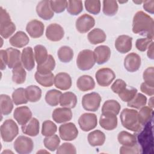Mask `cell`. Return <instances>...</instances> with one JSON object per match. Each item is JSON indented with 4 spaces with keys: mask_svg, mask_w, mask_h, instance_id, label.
Here are the masks:
<instances>
[{
    "mask_svg": "<svg viewBox=\"0 0 154 154\" xmlns=\"http://www.w3.org/2000/svg\"><path fill=\"white\" fill-rule=\"evenodd\" d=\"M119 8L117 1L112 0H104L103 1V13L108 16L115 15Z\"/></svg>",
    "mask_w": 154,
    "mask_h": 154,
    "instance_id": "38",
    "label": "cell"
},
{
    "mask_svg": "<svg viewBox=\"0 0 154 154\" xmlns=\"http://www.w3.org/2000/svg\"><path fill=\"white\" fill-rule=\"evenodd\" d=\"M137 93V89L134 87H131L128 88L126 87L118 94L120 99L122 100V101L128 102L134 98V97L135 96Z\"/></svg>",
    "mask_w": 154,
    "mask_h": 154,
    "instance_id": "48",
    "label": "cell"
},
{
    "mask_svg": "<svg viewBox=\"0 0 154 154\" xmlns=\"http://www.w3.org/2000/svg\"><path fill=\"white\" fill-rule=\"evenodd\" d=\"M126 87H127V85H126V83L125 82V81L121 79H117L112 84L111 88L114 93L119 94L124 89H125Z\"/></svg>",
    "mask_w": 154,
    "mask_h": 154,
    "instance_id": "54",
    "label": "cell"
},
{
    "mask_svg": "<svg viewBox=\"0 0 154 154\" xmlns=\"http://www.w3.org/2000/svg\"><path fill=\"white\" fill-rule=\"evenodd\" d=\"M147 103V97L142 93H137L134 98L128 102V106L135 109H140Z\"/></svg>",
    "mask_w": 154,
    "mask_h": 154,
    "instance_id": "44",
    "label": "cell"
},
{
    "mask_svg": "<svg viewBox=\"0 0 154 154\" xmlns=\"http://www.w3.org/2000/svg\"><path fill=\"white\" fill-rule=\"evenodd\" d=\"M43 143L45 147L47 149L54 152L59 147L60 139L57 135L54 134L51 136L46 137L43 140Z\"/></svg>",
    "mask_w": 154,
    "mask_h": 154,
    "instance_id": "43",
    "label": "cell"
},
{
    "mask_svg": "<svg viewBox=\"0 0 154 154\" xmlns=\"http://www.w3.org/2000/svg\"><path fill=\"white\" fill-rule=\"evenodd\" d=\"M67 1H50L51 7L53 11L56 13L63 12L67 7Z\"/></svg>",
    "mask_w": 154,
    "mask_h": 154,
    "instance_id": "49",
    "label": "cell"
},
{
    "mask_svg": "<svg viewBox=\"0 0 154 154\" xmlns=\"http://www.w3.org/2000/svg\"><path fill=\"white\" fill-rule=\"evenodd\" d=\"M148 50L147 52V55L149 58L153 60V42H152L149 46H148Z\"/></svg>",
    "mask_w": 154,
    "mask_h": 154,
    "instance_id": "58",
    "label": "cell"
},
{
    "mask_svg": "<svg viewBox=\"0 0 154 154\" xmlns=\"http://www.w3.org/2000/svg\"><path fill=\"white\" fill-rule=\"evenodd\" d=\"M95 78L100 86L108 87L114 80L116 74L109 68H101L96 72Z\"/></svg>",
    "mask_w": 154,
    "mask_h": 154,
    "instance_id": "8",
    "label": "cell"
},
{
    "mask_svg": "<svg viewBox=\"0 0 154 154\" xmlns=\"http://www.w3.org/2000/svg\"><path fill=\"white\" fill-rule=\"evenodd\" d=\"M12 100L16 105L26 104L28 100L25 96V89L23 88H18L16 89L12 93Z\"/></svg>",
    "mask_w": 154,
    "mask_h": 154,
    "instance_id": "45",
    "label": "cell"
},
{
    "mask_svg": "<svg viewBox=\"0 0 154 154\" xmlns=\"http://www.w3.org/2000/svg\"><path fill=\"white\" fill-rule=\"evenodd\" d=\"M72 84V78L67 73L60 72L54 77V85L60 90H69L71 87Z\"/></svg>",
    "mask_w": 154,
    "mask_h": 154,
    "instance_id": "21",
    "label": "cell"
},
{
    "mask_svg": "<svg viewBox=\"0 0 154 154\" xmlns=\"http://www.w3.org/2000/svg\"><path fill=\"white\" fill-rule=\"evenodd\" d=\"M132 32L153 39L154 34L153 18L143 11H137L133 18Z\"/></svg>",
    "mask_w": 154,
    "mask_h": 154,
    "instance_id": "1",
    "label": "cell"
},
{
    "mask_svg": "<svg viewBox=\"0 0 154 154\" xmlns=\"http://www.w3.org/2000/svg\"><path fill=\"white\" fill-rule=\"evenodd\" d=\"M95 25V20L93 17L84 14L80 16L76 20L75 26L77 31L80 33H86L90 31Z\"/></svg>",
    "mask_w": 154,
    "mask_h": 154,
    "instance_id": "11",
    "label": "cell"
},
{
    "mask_svg": "<svg viewBox=\"0 0 154 154\" xmlns=\"http://www.w3.org/2000/svg\"><path fill=\"white\" fill-rule=\"evenodd\" d=\"M34 58L37 65L44 63L48 57V51L46 48L41 45H36L34 48Z\"/></svg>",
    "mask_w": 154,
    "mask_h": 154,
    "instance_id": "40",
    "label": "cell"
},
{
    "mask_svg": "<svg viewBox=\"0 0 154 154\" xmlns=\"http://www.w3.org/2000/svg\"><path fill=\"white\" fill-rule=\"evenodd\" d=\"M1 136L5 142H11L19 134V128L16 123L12 119L4 122L0 128Z\"/></svg>",
    "mask_w": 154,
    "mask_h": 154,
    "instance_id": "4",
    "label": "cell"
},
{
    "mask_svg": "<svg viewBox=\"0 0 154 154\" xmlns=\"http://www.w3.org/2000/svg\"><path fill=\"white\" fill-rule=\"evenodd\" d=\"M77 103V97L76 94L71 91L63 93L60 99V104L62 107L73 108Z\"/></svg>",
    "mask_w": 154,
    "mask_h": 154,
    "instance_id": "28",
    "label": "cell"
},
{
    "mask_svg": "<svg viewBox=\"0 0 154 154\" xmlns=\"http://www.w3.org/2000/svg\"><path fill=\"white\" fill-rule=\"evenodd\" d=\"M117 140L119 143L125 146H133L137 144L136 137L127 131H121L119 133Z\"/></svg>",
    "mask_w": 154,
    "mask_h": 154,
    "instance_id": "31",
    "label": "cell"
},
{
    "mask_svg": "<svg viewBox=\"0 0 154 154\" xmlns=\"http://www.w3.org/2000/svg\"><path fill=\"white\" fill-rule=\"evenodd\" d=\"M40 124L36 118H31L26 124L22 126V131L31 137H35L39 133Z\"/></svg>",
    "mask_w": 154,
    "mask_h": 154,
    "instance_id": "25",
    "label": "cell"
},
{
    "mask_svg": "<svg viewBox=\"0 0 154 154\" xmlns=\"http://www.w3.org/2000/svg\"><path fill=\"white\" fill-rule=\"evenodd\" d=\"M61 94V92L58 90H50L46 93L45 101L51 106H57L60 103V99Z\"/></svg>",
    "mask_w": 154,
    "mask_h": 154,
    "instance_id": "36",
    "label": "cell"
},
{
    "mask_svg": "<svg viewBox=\"0 0 154 154\" xmlns=\"http://www.w3.org/2000/svg\"><path fill=\"white\" fill-rule=\"evenodd\" d=\"M101 100L102 98L99 93L96 92L87 93L82 97V106L86 111L95 112L99 108Z\"/></svg>",
    "mask_w": 154,
    "mask_h": 154,
    "instance_id": "6",
    "label": "cell"
},
{
    "mask_svg": "<svg viewBox=\"0 0 154 154\" xmlns=\"http://www.w3.org/2000/svg\"><path fill=\"white\" fill-rule=\"evenodd\" d=\"M105 135L100 130H94L90 132L87 139L88 143L93 147L102 146L105 141Z\"/></svg>",
    "mask_w": 154,
    "mask_h": 154,
    "instance_id": "27",
    "label": "cell"
},
{
    "mask_svg": "<svg viewBox=\"0 0 154 154\" xmlns=\"http://www.w3.org/2000/svg\"><path fill=\"white\" fill-rule=\"evenodd\" d=\"M76 153V150L75 147L70 143H64L60 146H59L57 149V154H62V153L75 154Z\"/></svg>",
    "mask_w": 154,
    "mask_h": 154,
    "instance_id": "50",
    "label": "cell"
},
{
    "mask_svg": "<svg viewBox=\"0 0 154 154\" xmlns=\"http://www.w3.org/2000/svg\"><path fill=\"white\" fill-rule=\"evenodd\" d=\"M87 37L90 43L97 45L104 42L106 40V35L102 29L100 28H94L88 34Z\"/></svg>",
    "mask_w": 154,
    "mask_h": 154,
    "instance_id": "30",
    "label": "cell"
},
{
    "mask_svg": "<svg viewBox=\"0 0 154 154\" xmlns=\"http://www.w3.org/2000/svg\"><path fill=\"white\" fill-rule=\"evenodd\" d=\"M142 148L138 146L137 144L133 146H123L120 148V154H126V153H133L138 154L142 152Z\"/></svg>",
    "mask_w": 154,
    "mask_h": 154,
    "instance_id": "53",
    "label": "cell"
},
{
    "mask_svg": "<svg viewBox=\"0 0 154 154\" xmlns=\"http://www.w3.org/2000/svg\"><path fill=\"white\" fill-rule=\"evenodd\" d=\"M121 106L120 103L115 100H108L104 102L102 107V112H110L118 115L120 111Z\"/></svg>",
    "mask_w": 154,
    "mask_h": 154,
    "instance_id": "42",
    "label": "cell"
},
{
    "mask_svg": "<svg viewBox=\"0 0 154 154\" xmlns=\"http://www.w3.org/2000/svg\"><path fill=\"white\" fill-rule=\"evenodd\" d=\"M21 62L23 67L28 71L32 70L35 66V58L31 47L23 49L21 53Z\"/></svg>",
    "mask_w": 154,
    "mask_h": 154,
    "instance_id": "19",
    "label": "cell"
},
{
    "mask_svg": "<svg viewBox=\"0 0 154 154\" xmlns=\"http://www.w3.org/2000/svg\"><path fill=\"white\" fill-rule=\"evenodd\" d=\"M140 90L143 93L148 96H152L154 94V87L151 86L144 82L141 83L140 86Z\"/></svg>",
    "mask_w": 154,
    "mask_h": 154,
    "instance_id": "55",
    "label": "cell"
},
{
    "mask_svg": "<svg viewBox=\"0 0 154 154\" xmlns=\"http://www.w3.org/2000/svg\"><path fill=\"white\" fill-rule=\"evenodd\" d=\"M55 61L51 55H49L47 60L41 64L37 65V72L40 74H48L54 69Z\"/></svg>",
    "mask_w": 154,
    "mask_h": 154,
    "instance_id": "33",
    "label": "cell"
},
{
    "mask_svg": "<svg viewBox=\"0 0 154 154\" xmlns=\"http://www.w3.org/2000/svg\"><path fill=\"white\" fill-rule=\"evenodd\" d=\"M59 60L63 63H69L73 57V51L67 46H63L59 48L57 52Z\"/></svg>",
    "mask_w": 154,
    "mask_h": 154,
    "instance_id": "37",
    "label": "cell"
},
{
    "mask_svg": "<svg viewBox=\"0 0 154 154\" xmlns=\"http://www.w3.org/2000/svg\"><path fill=\"white\" fill-rule=\"evenodd\" d=\"M25 94L28 101L36 102L42 97V90L37 85H31L28 86L25 89Z\"/></svg>",
    "mask_w": 154,
    "mask_h": 154,
    "instance_id": "29",
    "label": "cell"
},
{
    "mask_svg": "<svg viewBox=\"0 0 154 154\" xmlns=\"http://www.w3.org/2000/svg\"><path fill=\"white\" fill-rule=\"evenodd\" d=\"M5 51L7 56V66L9 69H13L15 66L22 64L21 53L19 50L8 48Z\"/></svg>",
    "mask_w": 154,
    "mask_h": 154,
    "instance_id": "23",
    "label": "cell"
},
{
    "mask_svg": "<svg viewBox=\"0 0 154 154\" xmlns=\"http://www.w3.org/2000/svg\"><path fill=\"white\" fill-rule=\"evenodd\" d=\"M84 5L86 10L91 14H98L100 11V1L99 0L85 1Z\"/></svg>",
    "mask_w": 154,
    "mask_h": 154,
    "instance_id": "47",
    "label": "cell"
},
{
    "mask_svg": "<svg viewBox=\"0 0 154 154\" xmlns=\"http://www.w3.org/2000/svg\"><path fill=\"white\" fill-rule=\"evenodd\" d=\"M35 81L45 87H50L54 84V75L51 72L48 74H40L36 72L34 75Z\"/></svg>",
    "mask_w": 154,
    "mask_h": 154,
    "instance_id": "35",
    "label": "cell"
},
{
    "mask_svg": "<svg viewBox=\"0 0 154 154\" xmlns=\"http://www.w3.org/2000/svg\"><path fill=\"white\" fill-rule=\"evenodd\" d=\"M120 118L122 125L126 129L135 132L141 130L143 126L139 121L138 111L135 109H123L120 113Z\"/></svg>",
    "mask_w": 154,
    "mask_h": 154,
    "instance_id": "2",
    "label": "cell"
},
{
    "mask_svg": "<svg viewBox=\"0 0 154 154\" xmlns=\"http://www.w3.org/2000/svg\"><path fill=\"white\" fill-rule=\"evenodd\" d=\"M76 86L79 90L87 91L94 89L95 82L91 76L84 75L78 78L76 81Z\"/></svg>",
    "mask_w": 154,
    "mask_h": 154,
    "instance_id": "26",
    "label": "cell"
},
{
    "mask_svg": "<svg viewBox=\"0 0 154 154\" xmlns=\"http://www.w3.org/2000/svg\"><path fill=\"white\" fill-rule=\"evenodd\" d=\"M0 34L6 39L14 32L16 28L8 12L2 7H0Z\"/></svg>",
    "mask_w": 154,
    "mask_h": 154,
    "instance_id": "3",
    "label": "cell"
},
{
    "mask_svg": "<svg viewBox=\"0 0 154 154\" xmlns=\"http://www.w3.org/2000/svg\"><path fill=\"white\" fill-rule=\"evenodd\" d=\"M13 117L20 125L26 124L32 117V112L26 106L17 107L13 113Z\"/></svg>",
    "mask_w": 154,
    "mask_h": 154,
    "instance_id": "17",
    "label": "cell"
},
{
    "mask_svg": "<svg viewBox=\"0 0 154 154\" xmlns=\"http://www.w3.org/2000/svg\"><path fill=\"white\" fill-rule=\"evenodd\" d=\"M29 42V37L25 32L22 31L16 32L9 40V43L11 46L19 48L25 46L28 44Z\"/></svg>",
    "mask_w": 154,
    "mask_h": 154,
    "instance_id": "24",
    "label": "cell"
},
{
    "mask_svg": "<svg viewBox=\"0 0 154 154\" xmlns=\"http://www.w3.org/2000/svg\"><path fill=\"white\" fill-rule=\"evenodd\" d=\"M143 2V8L144 10L153 14L154 13V1H144Z\"/></svg>",
    "mask_w": 154,
    "mask_h": 154,
    "instance_id": "56",
    "label": "cell"
},
{
    "mask_svg": "<svg viewBox=\"0 0 154 154\" xmlns=\"http://www.w3.org/2000/svg\"><path fill=\"white\" fill-rule=\"evenodd\" d=\"M13 147L17 153L26 154L32 152L34 143L31 138L23 136H19L14 142Z\"/></svg>",
    "mask_w": 154,
    "mask_h": 154,
    "instance_id": "7",
    "label": "cell"
},
{
    "mask_svg": "<svg viewBox=\"0 0 154 154\" xmlns=\"http://www.w3.org/2000/svg\"><path fill=\"white\" fill-rule=\"evenodd\" d=\"M132 38L127 35H119L115 41V48L121 54L129 52L132 49Z\"/></svg>",
    "mask_w": 154,
    "mask_h": 154,
    "instance_id": "20",
    "label": "cell"
},
{
    "mask_svg": "<svg viewBox=\"0 0 154 154\" xmlns=\"http://www.w3.org/2000/svg\"><path fill=\"white\" fill-rule=\"evenodd\" d=\"M73 114L70 108L62 107L55 109L52 114V117L57 123H63L70 121L72 119Z\"/></svg>",
    "mask_w": 154,
    "mask_h": 154,
    "instance_id": "16",
    "label": "cell"
},
{
    "mask_svg": "<svg viewBox=\"0 0 154 154\" xmlns=\"http://www.w3.org/2000/svg\"><path fill=\"white\" fill-rule=\"evenodd\" d=\"M117 115L110 112H103L99 119L100 126L107 131H112L117 126Z\"/></svg>",
    "mask_w": 154,
    "mask_h": 154,
    "instance_id": "12",
    "label": "cell"
},
{
    "mask_svg": "<svg viewBox=\"0 0 154 154\" xmlns=\"http://www.w3.org/2000/svg\"><path fill=\"white\" fill-rule=\"evenodd\" d=\"M139 121L142 126L146 125L152 119L153 116V108L144 106L140 108L139 112H138Z\"/></svg>",
    "mask_w": 154,
    "mask_h": 154,
    "instance_id": "39",
    "label": "cell"
},
{
    "mask_svg": "<svg viewBox=\"0 0 154 154\" xmlns=\"http://www.w3.org/2000/svg\"><path fill=\"white\" fill-rule=\"evenodd\" d=\"M67 12L73 16H76L79 14L82 11L83 5L82 1H67Z\"/></svg>",
    "mask_w": 154,
    "mask_h": 154,
    "instance_id": "41",
    "label": "cell"
},
{
    "mask_svg": "<svg viewBox=\"0 0 154 154\" xmlns=\"http://www.w3.org/2000/svg\"><path fill=\"white\" fill-rule=\"evenodd\" d=\"M45 26L40 20H32L26 26V31L29 36L34 38H39L43 34Z\"/></svg>",
    "mask_w": 154,
    "mask_h": 154,
    "instance_id": "15",
    "label": "cell"
},
{
    "mask_svg": "<svg viewBox=\"0 0 154 154\" xmlns=\"http://www.w3.org/2000/svg\"><path fill=\"white\" fill-rule=\"evenodd\" d=\"M141 57L136 53L128 54L124 59L125 68L129 72L137 71L141 66Z\"/></svg>",
    "mask_w": 154,
    "mask_h": 154,
    "instance_id": "14",
    "label": "cell"
},
{
    "mask_svg": "<svg viewBox=\"0 0 154 154\" xmlns=\"http://www.w3.org/2000/svg\"><path fill=\"white\" fill-rule=\"evenodd\" d=\"M46 37L52 42H58L61 40L64 35L63 28L58 23H51L46 29Z\"/></svg>",
    "mask_w": 154,
    "mask_h": 154,
    "instance_id": "13",
    "label": "cell"
},
{
    "mask_svg": "<svg viewBox=\"0 0 154 154\" xmlns=\"http://www.w3.org/2000/svg\"><path fill=\"white\" fill-rule=\"evenodd\" d=\"M0 55H1V69L4 70L7 65V52L5 50L1 49L0 51Z\"/></svg>",
    "mask_w": 154,
    "mask_h": 154,
    "instance_id": "57",
    "label": "cell"
},
{
    "mask_svg": "<svg viewBox=\"0 0 154 154\" xmlns=\"http://www.w3.org/2000/svg\"><path fill=\"white\" fill-rule=\"evenodd\" d=\"M96 63L94 52L90 49H84L80 51L76 58V65L81 70L91 69Z\"/></svg>",
    "mask_w": 154,
    "mask_h": 154,
    "instance_id": "5",
    "label": "cell"
},
{
    "mask_svg": "<svg viewBox=\"0 0 154 154\" xmlns=\"http://www.w3.org/2000/svg\"><path fill=\"white\" fill-rule=\"evenodd\" d=\"M154 69L153 67H147L143 72V78L144 82L154 87V77H153Z\"/></svg>",
    "mask_w": 154,
    "mask_h": 154,
    "instance_id": "51",
    "label": "cell"
},
{
    "mask_svg": "<svg viewBox=\"0 0 154 154\" xmlns=\"http://www.w3.org/2000/svg\"><path fill=\"white\" fill-rule=\"evenodd\" d=\"M78 124L79 128L83 131H90L97 126V116L93 113H84L79 117L78 119Z\"/></svg>",
    "mask_w": 154,
    "mask_h": 154,
    "instance_id": "10",
    "label": "cell"
},
{
    "mask_svg": "<svg viewBox=\"0 0 154 154\" xmlns=\"http://www.w3.org/2000/svg\"><path fill=\"white\" fill-rule=\"evenodd\" d=\"M36 12L37 15L42 19L48 20L54 17V11H52L50 1L43 0L40 1L36 6Z\"/></svg>",
    "mask_w": 154,
    "mask_h": 154,
    "instance_id": "18",
    "label": "cell"
},
{
    "mask_svg": "<svg viewBox=\"0 0 154 154\" xmlns=\"http://www.w3.org/2000/svg\"><path fill=\"white\" fill-rule=\"evenodd\" d=\"M94 55L96 62L98 64H103L107 62L111 57L110 48L106 45L97 46L94 51Z\"/></svg>",
    "mask_w": 154,
    "mask_h": 154,
    "instance_id": "22",
    "label": "cell"
},
{
    "mask_svg": "<svg viewBox=\"0 0 154 154\" xmlns=\"http://www.w3.org/2000/svg\"><path fill=\"white\" fill-rule=\"evenodd\" d=\"M13 101L8 95L2 94L0 96L1 112L2 115L10 114L13 108Z\"/></svg>",
    "mask_w": 154,
    "mask_h": 154,
    "instance_id": "32",
    "label": "cell"
},
{
    "mask_svg": "<svg viewBox=\"0 0 154 154\" xmlns=\"http://www.w3.org/2000/svg\"><path fill=\"white\" fill-rule=\"evenodd\" d=\"M59 135L64 141H73L78 137V130L73 123L69 122L59 127Z\"/></svg>",
    "mask_w": 154,
    "mask_h": 154,
    "instance_id": "9",
    "label": "cell"
},
{
    "mask_svg": "<svg viewBox=\"0 0 154 154\" xmlns=\"http://www.w3.org/2000/svg\"><path fill=\"white\" fill-rule=\"evenodd\" d=\"M152 40L153 39L147 37L138 38L135 42L136 48L141 52H144L148 48L149 45L152 42Z\"/></svg>",
    "mask_w": 154,
    "mask_h": 154,
    "instance_id": "52",
    "label": "cell"
},
{
    "mask_svg": "<svg viewBox=\"0 0 154 154\" xmlns=\"http://www.w3.org/2000/svg\"><path fill=\"white\" fill-rule=\"evenodd\" d=\"M148 105L149 107L153 108V96H152L149 99V101L148 102Z\"/></svg>",
    "mask_w": 154,
    "mask_h": 154,
    "instance_id": "59",
    "label": "cell"
},
{
    "mask_svg": "<svg viewBox=\"0 0 154 154\" xmlns=\"http://www.w3.org/2000/svg\"><path fill=\"white\" fill-rule=\"evenodd\" d=\"M57 131V125L51 120H45L42 123V134L43 136H51L55 134Z\"/></svg>",
    "mask_w": 154,
    "mask_h": 154,
    "instance_id": "46",
    "label": "cell"
},
{
    "mask_svg": "<svg viewBox=\"0 0 154 154\" xmlns=\"http://www.w3.org/2000/svg\"><path fill=\"white\" fill-rule=\"evenodd\" d=\"M12 80L17 84H22L26 80V73L22 64L15 66L12 69Z\"/></svg>",
    "mask_w": 154,
    "mask_h": 154,
    "instance_id": "34",
    "label": "cell"
}]
</instances>
